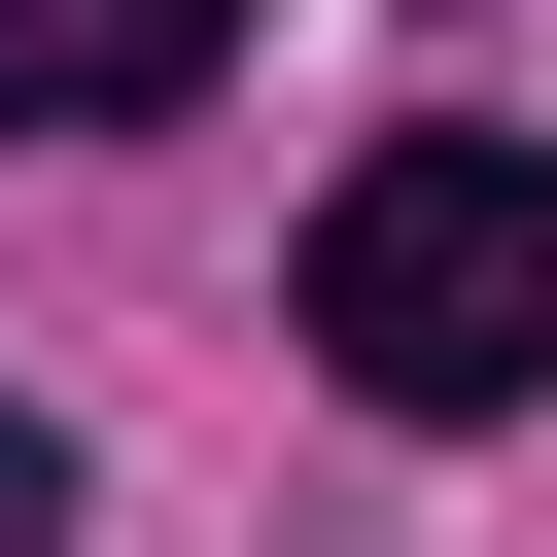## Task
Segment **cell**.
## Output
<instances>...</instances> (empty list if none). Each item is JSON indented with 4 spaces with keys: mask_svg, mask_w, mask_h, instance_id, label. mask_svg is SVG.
<instances>
[{
    "mask_svg": "<svg viewBox=\"0 0 557 557\" xmlns=\"http://www.w3.org/2000/svg\"><path fill=\"white\" fill-rule=\"evenodd\" d=\"M313 383L348 418H557V139H383L313 209Z\"/></svg>",
    "mask_w": 557,
    "mask_h": 557,
    "instance_id": "obj_1",
    "label": "cell"
},
{
    "mask_svg": "<svg viewBox=\"0 0 557 557\" xmlns=\"http://www.w3.org/2000/svg\"><path fill=\"white\" fill-rule=\"evenodd\" d=\"M209 35L244 0H0V139H139V104H209Z\"/></svg>",
    "mask_w": 557,
    "mask_h": 557,
    "instance_id": "obj_2",
    "label": "cell"
},
{
    "mask_svg": "<svg viewBox=\"0 0 557 557\" xmlns=\"http://www.w3.org/2000/svg\"><path fill=\"white\" fill-rule=\"evenodd\" d=\"M0 557H70V418H35V383H0Z\"/></svg>",
    "mask_w": 557,
    "mask_h": 557,
    "instance_id": "obj_3",
    "label": "cell"
}]
</instances>
